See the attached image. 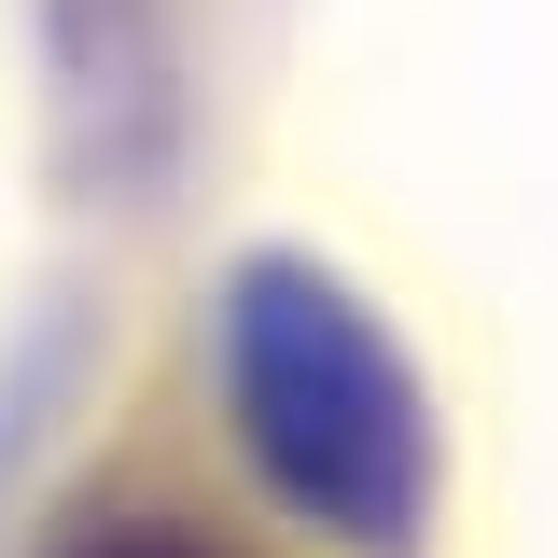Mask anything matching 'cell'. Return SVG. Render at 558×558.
I'll return each mask as SVG.
<instances>
[{
  "label": "cell",
  "mask_w": 558,
  "mask_h": 558,
  "mask_svg": "<svg viewBox=\"0 0 558 558\" xmlns=\"http://www.w3.org/2000/svg\"><path fill=\"white\" fill-rule=\"evenodd\" d=\"M84 558H223V545H196V531H112V545H84Z\"/></svg>",
  "instance_id": "2"
},
{
  "label": "cell",
  "mask_w": 558,
  "mask_h": 558,
  "mask_svg": "<svg viewBox=\"0 0 558 558\" xmlns=\"http://www.w3.org/2000/svg\"><path fill=\"white\" fill-rule=\"evenodd\" d=\"M223 391L238 433L307 517L336 531H405L418 502V405L391 377V349L349 322L307 266H252L223 293Z\"/></svg>",
  "instance_id": "1"
}]
</instances>
